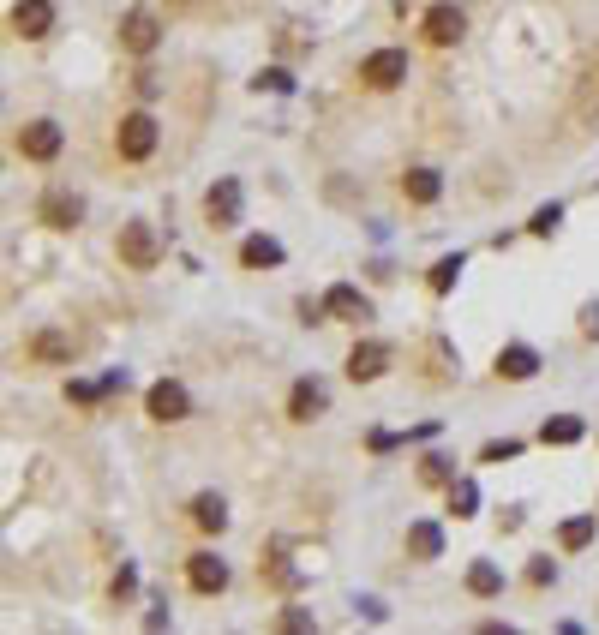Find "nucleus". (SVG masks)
I'll list each match as a JSON object with an SVG mask.
<instances>
[{
  "label": "nucleus",
  "mask_w": 599,
  "mask_h": 635,
  "mask_svg": "<svg viewBox=\"0 0 599 635\" xmlns=\"http://www.w3.org/2000/svg\"><path fill=\"white\" fill-rule=\"evenodd\" d=\"M120 264L126 270H156L162 264V234L150 222H126L120 228Z\"/></svg>",
  "instance_id": "nucleus-1"
},
{
  "label": "nucleus",
  "mask_w": 599,
  "mask_h": 635,
  "mask_svg": "<svg viewBox=\"0 0 599 635\" xmlns=\"http://www.w3.org/2000/svg\"><path fill=\"white\" fill-rule=\"evenodd\" d=\"M156 42H162V24H156V12H150V6L120 12V48H126V54H150Z\"/></svg>",
  "instance_id": "nucleus-2"
},
{
  "label": "nucleus",
  "mask_w": 599,
  "mask_h": 635,
  "mask_svg": "<svg viewBox=\"0 0 599 635\" xmlns=\"http://www.w3.org/2000/svg\"><path fill=\"white\" fill-rule=\"evenodd\" d=\"M360 78H366L372 90H396V84L408 78V54H402V48H378V54L360 60Z\"/></svg>",
  "instance_id": "nucleus-3"
},
{
  "label": "nucleus",
  "mask_w": 599,
  "mask_h": 635,
  "mask_svg": "<svg viewBox=\"0 0 599 635\" xmlns=\"http://www.w3.org/2000/svg\"><path fill=\"white\" fill-rule=\"evenodd\" d=\"M114 144H120V156H126V162H144V156L156 150V120H150L144 108H138V114H126V120H120V132H114Z\"/></svg>",
  "instance_id": "nucleus-4"
},
{
  "label": "nucleus",
  "mask_w": 599,
  "mask_h": 635,
  "mask_svg": "<svg viewBox=\"0 0 599 635\" xmlns=\"http://www.w3.org/2000/svg\"><path fill=\"white\" fill-rule=\"evenodd\" d=\"M420 30H426V42H432V48H450V42H462L468 12H462V6H432V12L420 18Z\"/></svg>",
  "instance_id": "nucleus-5"
},
{
  "label": "nucleus",
  "mask_w": 599,
  "mask_h": 635,
  "mask_svg": "<svg viewBox=\"0 0 599 635\" xmlns=\"http://www.w3.org/2000/svg\"><path fill=\"white\" fill-rule=\"evenodd\" d=\"M18 150H24L30 162H54V156H60V126H54V120H30V126H18Z\"/></svg>",
  "instance_id": "nucleus-6"
},
{
  "label": "nucleus",
  "mask_w": 599,
  "mask_h": 635,
  "mask_svg": "<svg viewBox=\"0 0 599 635\" xmlns=\"http://www.w3.org/2000/svg\"><path fill=\"white\" fill-rule=\"evenodd\" d=\"M204 216H210V228H234L240 222V180H216L204 192Z\"/></svg>",
  "instance_id": "nucleus-7"
},
{
  "label": "nucleus",
  "mask_w": 599,
  "mask_h": 635,
  "mask_svg": "<svg viewBox=\"0 0 599 635\" xmlns=\"http://www.w3.org/2000/svg\"><path fill=\"white\" fill-rule=\"evenodd\" d=\"M144 408H150V420H162V426H174V420H186V390L174 384V378H162V384H150V396H144Z\"/></svg>",
  "instance_id": "nucleus-8"
},
{
  "label": "nucleus",
  "mask_w": 599,
  "mask_h": 635,
  "mask_svg": "<svg viewBox=\"0 0 599 635\" xmlns=\"http://www.w3.org/2000/svg\"><path fill=\"white\" fill-rule=\"evenodd\" d=\"M36 216L48 222V228H78V216H84V198L78 192H42V204H36Z\"/></svg>",
  "instance_id": "nucleus-9"
},
{
  "label": "nucleus",
  "mask_w": 599,
  "mask_h": 635,
  "mask_svg": "<svg viewBox=\"0 0 599 635\" xmlns=\"http://www.w3.org/2000/svg\"><path fill=\"white\" fill-rule=\"evenodd\" d=\"M324 312H330V318H342V324H366V318H372V300H366L360 288L336 282V288L324 294Z\"/></svg>",
  "instance_id": "nucleus-10"
},
{
  "label": "nucleus",
  "mask_w": 599,
  "mask_h": 635,
  "mask_svg": "<svg viewBox=\"0 0 599 635\" xmlns=\"http://www.w3.org/2000/svg\"><path fill=\"white\" fill-rule=\"evenodd\" d=\"M324 408H330V390H324L318 378H300V384L288 390V420H300V426H306V420H318Z\"/></svg>",
  "instance_id": "nucleus-11"
},
{
  "label": "nucleus",
  "mask_w": 599,
  "mask_h": 635,
  "mask_svg": "<svg viewBox=\"0 0 599 635\" xmlns=\"http://www.w3.org/2000/svg\"><path fill=\"white\" fill-rule=\"evenodd\" d=\"M384 366H390V348H384V342H354V354H348V378H354V384L384 378Z\"/></svg>",
  "instance_id": "nucleus-12"
},
{
  "label": "nucleus",
  "mask_w": 599,
  "mask_h": 635,
  "mask_svg": "<svg viewBox=\"0 0 599 635\" xmlns=\"http://www.w3.org/2000/svg\"><path fill=\"white\" fill-rule=\"evenodd\" d=\"M186 582H192L198 594H222V588H228V564H222L216 552H198V558H186Z\"/></svg>",
  "instance_id": "nucleus-13"
},
{
  "label": "nucleus",
  "mask_w": 599,
  "mask_h": 635,
  "mask_svg": "<svg viewBox=\"0 0 599 635\" xmlns=\"http://www.w3.org/2000/svg\"><path fill=\"white\" fill-rule=\"evenodd\" d=\"M12 30L30 36V42L48 36V30H54V6H48V0H18V6H12Z\"/></svg>",
  "instance_id": "nucleus-14"
},
{
  "label": "nucleus",
  "mask_w": 599,
  "mask_h": 635,
  "mask_svg": "<svg viewBox=\"0 0 599 635\" xmlns=\"http://www.w3.org/2000/svg\"><path fill=\"white\" fill-rule=\"evenodd\" d=\"M534 372H540V354H534L528 342H510V348L498 354V378H516V384H522V378H534Z\"/></svg>",
  "instance_id": "nucleus-15"
},
{
  "label": "nucleus",
  "mask_w": 599,
  "mask_h": 635,
  "mask_svg": "<svg viewBox=\"0 0 599 635\" xmlns=\"http://www.w3.org/2000/svg\"><path fill=\"white\" fill-rule=\"evenodd\" d=\"M192 522H198L204 534H222V528H228V504H222L216 492H198V498H192Z\"/></svg>",
  "instance_id": "nucleus-16"
},
{
  "label": "nucleus",
  "mask_w": 599,
  "mask_h": 635,
  "mask_svg": "<svg viewBox=\"0 0 599 635\" xmlns=\"http://www.w3.org/2000/svg\"><path fill=\"white\" fill-rule=\"evenodd\" d=\"M402 192H408L414 204H432V198L444 192V180H438V168H408V174H402Z\"/></svg>",
  "instance_id": "nucleus-17"
},
{
  "label": "nucleus",
  "mask_w": 599,
  "mask_h": 635,
  "mask_svg": "<svg viewBox=\"0 0 599 635\" xmlns=\"http://www.w3.org/2000/svg\"><path fill=\"white\" fill-rule=\"evenodd\" d=\"M240 264H246V270H270V264H282V246H276L270 234H252V240L240 246Z\"/></svg>",
  "instance_id": "nucleus-18"
},
{
  "label": "nucleus",
  "mask_w": 599,
  "mask_h": 635,
  "mask_svg": "<svg viewBox=\"0 0 599 635\" xmlns=\"http://www.w3.org/2000/svg\"><path fill=\"white\" fill-rule=\"evenodd\" d=\"M30 360H42V366H60V360H72V342H66L60 330H42V336L30 342Z\"/></svg>",
  "instance_id": "nucleus-19"
},
{
  "label": "nucleus",
  "mask_w": 599,
  "mask_h": 635,
  "mask_svg": "<svg viewBox=\"0 0 599 635\" xmlns=\"http://www.w3.org/2000/svg\"><path fill=\"white\" fill-rule=\"evenodd\" d=\"M408 552H414V558H438V552H444V534H438L432 522H414V528H408Z\"/></svg>",
  "instance_id": "nucleus-20"
},
{
  "label": "nucleus",
  "mask_w": 599,
  "mask_h": 635,
  "mask_svg": "<svg viewBox=\"0 0 599 635\" xmlns=\"http://www.w3.org/2000/svg\"><path fill=\"white\" fill-rule=\"evenodd\" d=\"M576 438H582V420L576 414H558V420L540 426V444H576Z\"/></svg>",
  "instance_id": "nucleus-21"
},
{
  "label": "nucleus",
  "mask_w": 599,
  "mask_h": 635,
  "mask_svg": "<svg viewBox=\"0 0 599 635\" xmlns=\"http://www.w3.org/2000/svg\"><path fill=\"white\" fill-rule=\"evenodd\" d=\"M468 594H480V600L504 594V576H498V564H474V570H468Z\"/></svg>",
  "instance_id": "nucleus-22"
},
{
  "label": "nucleus",
  "mask_w": 599,
  "mask_h": 635,
  "mask_svg": "<svg viewBox=\"0 0 599 635\" xmlns=\"http://www.w3.org/2000/svg\"><path fill=\"white\" fill-rule=\"evenodd\" d=\"M456 276H462V258H438L426 282H432V294H450V288H456Z\"/></svg>",
  "instance_id": "nucleus-23"
},
{
  "label": "nucleus",
  "mask_w": 599,
  "mask_h": 635,
  "mask_svg": "<svg viewBox=\"0 0 599 635\" xmlns=\"http://www.w3.org/2000/svg\"><path fill=\"white\" fill-rule=\"evenodd\" d=\"M420 480H426V486H450V480H456L450 456H426V462H420Z\"/></svg>",
  "instance_id": "nucleus-24"
},
{
  "label": "nucleus",
  "mask_w": 599,
  "mask_h": 635,
  "mask_svg": "<svg viewBox=\"0 0 599 635\" xmlns=\"http://www.w3.org/2000/svg\"><path fill=\"white\" fill-rule=\"evenodd\" d=\"M474 504H480L474 480H450V510H456V516H474Z\"/></svg>",
  "instance_id": "nucleus-25"
},
{
  "label": "nucleus",
  "mask_w": 599,
  "mask_h": 635,
  "mask_svg": "<svg viewBox=\"0 0 599 635\" xmlns=\"http://www.w3.org/2000/svg\"><path fill=\"white\" fill-rule=\"evenodd\" d=\"M558 540H564L570 552H582V546L594 540V516H576V522H564V534H558Z\"/></svg>",
  "instance_id": "nucleus-26"
},
{
  "label": "nucleus",
  "mask_w": 599,
  "mask_h": 635,
  "mask_svg": "<svg viewBox=\"0 0 599 635\" xmlns=\"http://www.w3.org/2000/svg\"><path fill=\"white\" fill-rule=\"evenodd\" d=\"M558 222H564V210H558V204H546V210H534V222H528V228H534V234H552Z\"/></svg>",
  "instance_id": "nucleus-27"
},
{
  "label": "nucleus",
  "mask_w": 599,
  "mask_h": 635,
  "mask_svg": "<svg viewBox=\"0 0 599 635\" xmlns=\"http://www.w3.org/2000/svg\"><path fill=\"white\" fill-rule=\"evenodd\" d=\"M516 450H522V444H516V438H504V444H486V450H480V462H510Z\"/></svg>",
  "instance_id": "nucleus-28"
},
{
  "label": "nucleus",
  "mask_w": 599,
  "mask_h": 635,
  "mask_svg": "<svg viewBox=\"0 0 599 635\" xmlns=\"http://www.w3.org/2000/svg\"><path fill=\"white\" fill-rule=\"evenodd\" d=\"M552 576H558V570H552V558H534V564H528V582H534V588H546Z\"/></svg>",
  "instance_id": "nucleus-29"
},
{
  "label": "nucleus",
  "mask_w": 599,
  "mask_h": 635,
  "mask_svg": "<svg viewBox=\"0 0 599 635\" xmlns=\"http://www.w3.org/2000/svg\"><path fill=\"white\" fill-rule=\"evenodd\" d=\"M252 84H258V90H288V72H258Z\"/></svg>",
  "instance_id": "nucleus-30"
},
{
  "label": "nucleus",
  "mask_w": 599,
  "mask_h": 635,
  "mask_svg": "<svg viewBox=\"0 0 599 635\" xmlns=\"http://www.w3.org/2000/svg\"><path fill=\"white\" fill-rule=\"evenodd\" d=\"M282 630L300 635V630H312V618H306V612H282Z\"/></svg>",
  "instance_id": "nucleus-31"
},
{
  "label": "nucleus",
  "mask_w": 599,
  "mask_h": 635,
  "mask_svg": "<svg viewBox=\"0 0 599 635\" xmlns=\"http://www.w3.org/2000/svg\"><path fill=\"white\" fill-rule=\"evenodd\" d=\"M582 336H599V306H588V312H582Z\"/></svg>",
  "instance_id": "nucleus-32"
},
{
  "label": "nucleus",
  "mask_w": 599,
  "mask_h": 635,
  "mask_svg": "<svg viewBox=\"0 0 599 635\" xmlns=\"http://www.w3.org/2000/svg\"><path fill=\"white\" fill-rule=\"evenodd\" d=\"M174 6H204V0H174Z\"/></svg>",
  "instance_id": "nucleus-33"
}]
</instances>
